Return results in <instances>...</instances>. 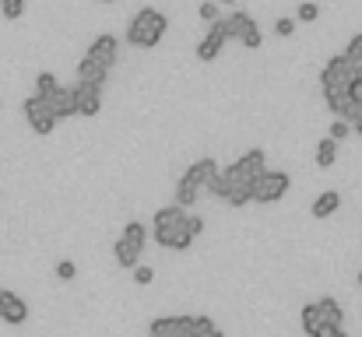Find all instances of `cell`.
Returning a JSON list of instances; mask_svg holds the SVG:
<instances>
[{"instance_id":"6da1fadb","label":"cell","mask_w":362,"mask_h":337,"mask_svg":"<svg viewBox=\"0 0 362 337\" xmlns=\"http://www.w3.org/2000/svg\"><path fill=\"white\" fill-rule=\"evenodd\" d=\"M201 232H204V218L201 214H187L180 204L159 207L155 218H152V239L162 249H173V253H187Z\"/></svg>"},{"instance_id":"7a4b0ae2","label":"cell","mask_w":362,"mask_h":337,"mask_svg":"<svg viewBox=\"0 0 362 337\" xmlns=\"http://www.w3.org/2000/svg\"><path fill=\"white\" fill-rule=\"evenodd\" d=\"M166 29H169V18L159 8H141L127 22V43L134 50H155L166 39Z\"/></svg>"},{"instance_id":"3957f363","label":"cell","mask_w":362,"mask_h":337,"mask_svg":"<svg viewBox=\"0 0 362 337\" xmlns=\"http://www.w3.org/2000/svg\"><path fill=\"white\" fill-rule=\"evenodd\" d=\"M218 172V162L215 158H197L183 176H180V183H176V204L187 211V207H194L197 200H201V190L208 186V179Z\"/></svg>"},{"instance_id":"277c9868","label":"cell","mask_w":362,"mask_h":337,"mask_svg":"<svg viewBox=\"0 0 362 337\" xmlns=\"http://www.w3.org/2000/svg\"><path fill=\"white\" fill-rule=\"evenodd\" d=\"M225 29H229V39L243 43L246 50H260L264 46V32L257 25V18L250 11H229L225 15Z\"/></svg>"},{"instance_id":"5b68a950","label":"cell","mask_w":362,"mask_h":337,"mask_svg":"<svg viewBox=\"0 0 362 337\" xmlns=\"http://www.w3.org/2000/svg\"><path fill=\"white\" fill-rule=\"evenodd\" d=\"M292 186V176L285 169H264L257 179H253V200L257 204H278Z\"/></svg>"},{"instance_id":"8992f818","label":"cell","mask_w":362,"mask_h":337,"mask_svg":"<svg viewBox=\"0 0 362 337\" xmlns=\"http://www.w3.org/2000/svg\"><path fill=\"white\" fill-rule=\"evenodd\" d=\"M351 81H355V64L344 60V53L330 57V60L323 64V71H320V88H323V95H327V92H348Z\"/></svg>"},{"instance_id":"52a82bcc","label":"cell","mask_w":362,"mask_h":337,"mask_svg":"<svg viewBox=\"0 0 362 337\" xmlns=\"http://www.w3.org/2000/svg\"><path fill=\"white\" fill-rule=\"evenodd\" d=\"M22 113H25L29 127H32L39 137H50V134L57 130V120H53V113L46 109V102H43L39 95H29V99L22 102Z\"/></svg>"},{"instance_id":"ba28073f","label":"cell","mask_w":362,"mask_h":337,"mask_svg":"<svg viewBox=\"0 0 362 337\" xmlns=\"http://www.w3.org/2000/svg\"><path fill=\"white\" fill-rule=\"evenodd\" d=\"M225 43H229V29H225V18H218V22L208 25L204 39L197 43V60H204V64L218 60V53L225 50Z\"/></svg>"},{"instance_id":"9c48e42d","label":"cell","mask_w":362,"mask_h":337,"mask_svg":"<svg viewBox=\"0 0 362 337\" xmlns=\"http://www.w3.org/2000/svg\"><path fill=\"white\" fill-rule=\"evenodd\" d=\"M264 169H267V155H264V148H250V151L239 155L232 165H225L229 176H236V179H250V183H253Z\"/></svg>"},{"instance_id":"30bf717a","label":"cell","mask_w":362,"mask_h":337,"mask_svg":"<svg viewBox=\"0 0 362 337\" xmlns=\"http://www.w3.org/2000/svg\"><path fill=\"white\" fill-rule=\"evenodd\" d=\"M190 323H194L190 312H180V316H155V319L148 323V337H190Z\"/></svg>"},{"instance_id":"8fae6325","label":"cell","mask_w":362,"mask_h":337,"mask_svg":"<svg viewBox=\"0 0 362 337\" xmlns=\"http://www.w3.org/2000/svg\"><path fill=\"white\" fill-rule=\"evenodd\" d=\"M71 95H74V113H78V116H99V113H102V88L78 81V85L71 88Z\"/></svg>"},{"instance_id":"7c38bea8","label":"cell","mask_w":362,"mask_h":337,"mask_svg":"<svg viewBox=\"0 0 362 337\" xmlns=\"http://www.w3.org/2000/svg\"><path fill=\"white\" fill-rule=\"evenodd\" d=\"M85 57H92V60H99V64H106V67L113 71L116 60H120V39L109 36V32H102V36H95V39L88 43V53H85Z\"/></svg>"},{"instance_id":"4fadbf2b","label":"cell","mask_w":362,"mask_h":337,"mask_svg":"<svg viewBox=\"0 0 362 337\" xmlns=\"http://www.w3.org/2000/svg\"><path fill=\"white\" fill-rule=\"evenodd\" d=\"M222 176H225V193H222V200H225L229 207H246V204L253 200V183H250V179H236V176H229L225 169H222Z\"/></svg>"},{"instance_id":"5bb4252c","label":"cell","mask_w":362,"mask_h":337,"mask_svg":"<svg viewBox=\"0 0 362 337\" xmlns=\"http://www.w3.org/2000/svg\"><path fill=\"white\" fill-rule=\"evenodd\" d=\"M0 319L8 326H22L29 319V302L18 295V291H8L4 288V305H0Z\"/></svg>"},{"instance_id":"9a60e30c","label":"cell","mask_w":362,"mask_h":337,"mask_svg":"<svg viewBox=\"0 0 362 337\" xmlns=\"http://www.w3.org/2000/svg\"><path fill=\"white\" fill-rule=\"evenodd\" d=\"M43 102H46V109L53 113V120H57V123H60V120H67V116H78V113H74V95H71V88H64V85H60L53 95H46Z\"/></svg>"},{"instance_id":"2e32d148","label":"cell","mask_w":362,"mask_h":337,"mask_svg":"<svg viewBox=\"0 0 362 337\" xmlns=\"http://www.w3.org/2000/svg\"><path fill=\"white\" fill-rule=\"evenodd\" d=\"M78 81L102 88V85L109 81V67L99 64V60H92V57H81V60H78Z\"/></svg>"},{"instance_id":"e0dca14e","label":"cell","mask_w":362,"mask_h":337,"mask_svg":"<svg viewBox=\"0 0 362 337\" xmlns=\"http://www.w3.org/2000/svg\"><path fill=\"white\" fill-rule=\"evenodd\" d=\"M316 309H320V323L323 326H344V309H341L337 298L323 295V298H316Z\"/></svg>"},{"instance_id":"ac0fdd59","label":"cell","mask_w":362,"mask_h":337,"mask_svg":"<svg viewBox=\"0 0 362 337\" xmlns=\"http://www.w3.org/2000/svg\"><path fill=\"white\" fill-rule=\"evenodd\" d=\"M337 207H341V193H337V190H323V193H320V197L313 200V207H309V214L323 221V218H330V214H334Z\"/></svg>"},{"instance_id":"d6986e66","label":"cell","mask_w":362,"mask_h":337,"mask_svg":"<svg viewBox=\"0 0 362 337\" xmlns=\"http://www.w3.org/2000/svg\"><path fill=\"white\" fill-rule=\"evenodd\" d=\"M120 239H123V242H130L138 253H145V246H148V228H145L141 221H127V225H123V232H120Z\"/></svg>"},{"instance_id":"ffe728a7","label":"cell","mask_w":362,"mask_h":337,"mask_svg":"<svg viewBox=\"0 0 362 337\" xmlns=\"http://www.w3.org/2000/svg\"><path fill=\"white\" fill-rule=\"evenodd\" d=\"M113 256H116V263H120L123 270H134V267L141 263V253H138L130 242H123V239H116V242H113Z\"/></svg>"},{"instance_id":"44dd1931","label":"cell","mask_w":362,"mask_h":337,"mask_svg":"<svg viewBox=\"0 0 362 337\" xmlns=\"http://www.w3.org/2000/svg\"><path fill=\"white\" fill-rule=\"evenodd\" d=\"M316 169H334V162H337V141H330V137H323V141H316Z\"/></svg>"},{"instance_id":"7402d4cb","label":"cell","mask_w":362,"mask_h":337,"mask_svg":"<svg viewBox=\"0 0 362 337\" xmlns=\"http://www.w3.org/2000/svg\"><path fill=\"white\" fill-rule=\"evenodd\" d=\"M299 323H302V333H306V337H313V333L323 326V323H320V309H316V302H306V305H302Z\"/></svg>"},{"instance_id":"603a6c76","label":"cell","mask_w":362,"mask_h":337,"mask_svg":"<svg viewBox=\"0 0 362 337\" xmlns=\"http://www.w3.org/2000/svg\"><path fill=\"white\" fill-rule=\"evenodd\" d=\"M190 337H225V333H222V326H218L211 316H194V323H190Z\"/></svg>"},{"instance_id":"cb8c5ba5","label":"cell","mask_w":362,"mask_h":337,"mask_svg":"<svg viewBox=\"0 0 362 337\" xmlns=\"http://www.w3.org/2000/svg\"><path fill=\"white\" fill-rule=\"evenodd\" d=\"M323 102H327V109H330V116H334V120H341V116H344V109L351 106L348 92H327V95H323Z\"/></svg>"},{"instance_id":"d4e9b609","label":"cell","mask_w":362,"mask_h":337,"mask_svg":"<svg viewBox=\"0 0 362 337\" xmlns=\"http://www.w3.org/2000/svg\"><path fill=\"white\" fill-rule=\"evenodd\" d=\"M57 88H60V81H57V74H53V71H39V74H36V95H39V99L53 95Z\"/></svg>"},{"instance_id":"484cf974","label":"cell","mask_w":362,"mask_h":337,"mask_svg":"<svg viewBox=\"0 0 362 337\" xmlns=\"http://www.w3.org/2000/svg\"><path fill=\"white\" fill-rule=\"evenodd\" d=\"M0 15L8 22H18L25 15V0H0Z\"/></svg>"},{"instance_id":"4316f807","label":"cell","mask_w":362,"mask_h":337,"mask_svg":"<svg viewBox=\"0 0 362 337\" xmlns=\"http://www.w3.org/2000/svg\"><path fill=\"white\" fill-rule=\"evenodd\" d=\"M320 18V8L313 4V0H299V8H295V22H316Z\"/></svg>"},{"instance_id":"83f0119b","label":"cell","mask_w":362,"mask_h":337,"mask_svg":"<svg viewBox=\"0 0 362 337\" xmlns=\"http://www.w3.org/2000/svg\"><path fill=\"white\" fill-rule=\"evenodd\" d=\"M344 60H351V64H362V32L348 39V46H344Z\"/></svg>"},{"instance_id":"f1b7e54d","label":"cell","mask_w":362,"mask_h":337,"mask_svg":"<svg viewBox=\"0 0 362 337\" xmlns=\"http://www.w3.org/2000/svg\"><path fill=\"white\" fill-rule=\"evenodd\" d=\"M274 36L278 39H292L295 36V18H278L274 22Z\"/></svg>"},{"instance_id":"f546056e","label":"cell","mask_w":362,"mask_h":337,"mask_svg":"<svg viewBox=\"0 0 362 337\" xmlns=\"http://www.w3.org/2000/svg\"><path fill=\"white\" fill-rule=\"evenodd\" d=\"M204 193H211V197H218L222 200V193H225V176H222V169L208 179V186H204Z\"/></svg>"},{"instance_id":"4dcf8cb0","label":"cell","mask_w":362,"mask_h":337,"mask_svg":"<svg viewBox=\"0 0 362 337\" xmlns=\"http://www.w3.org/2000/svg\"><path fill=\"white\" fill-rule=\"evenodd\" d=\"M152 281H155V270H152L148 263H138V267H134V284L145 288V284H152Z\"/></svg>"},{"instance_id":"1f68e13d","label":"cell","mask_w":362,"mask_h":337,"mask_svg":"<svg viewBox=\"0 0 362 337\" xmlns=\"http://www.w3.org/2000/svg\"><path fill=\"white\" fill-rule=\"evenodd\" d=\"M197 15H201V22H218V4H215V0H204V4L197 8Z\"/></svg>"},{"instance_id":"d6a6232c","label":"cell","mask_w":362,"mask_h":337,"mask_svg":"<svg viewBox=\"0 0 362 337\" xmlns=\"http://www.w3.org/2000/svg\"><path fill=\"white\" fill-rule=\"evenodd\" d=\"M348 134H351V123H344V120H334V123H330V134H327V137H330V141H344Z\"/></svg>"},{"instance_id":"836d02e7","label":"cell","mask_w":362,"mask_h":337,"mask_svg":"<svg viewBox=\"0 0 362 337\" xmlns=\"http://www.w3.org/2000/svg\"><path fill=\"white\" fill-rule=\"evenodd\" d=\"M57 277H60V281H74V277H78L74 260H60V263H57Z\"/></svg>"},{"instance_id":"e575fe53","label":"cell","mask_w":362,"mask_h":337,"mask_svg":"<svg viewBox=\"0 0 362 337\" xmlns=\"http://www.w3.org/2000/svg\"><path fill=\"white\" fill-rule=\"evenodd\" d=\"M313 337H348V330L344 326H320Z\"/></svg>"},{"instance_id":"d590c367","label":"cell","mask_w":362,"mask_h":337,"mask_svg":"<svg viewBox=\"0 0 362 337\" xmlns=\"http://www.w3.org/2000/svg\"><path fill=\"white\" fill-rule=\"evenodd\" d=\"M348 99H355V102H362V78H355V81L348 85Z\"/></svg>"},{"instance_id":"8d00e7d4","label":"cell","mask_w":362,"mask_h":337,"mask_svg":"<svg viewBox=\"0 0 362 337\" xmlns=\"http://www.w3.org/2000/svg\"><path fill=\"white\" fill-rule=\"evenodd\" d=\"M351 130H358V137H362V120H358V123H355V127H351Z\"/></svg>"},{"instance_id":"74e56055","label":"cell","mask_w":362,"mask_h":337,"mask_svg":"<svg viewBox=\"0 0 362 337\" xmlns=\"http://www.w3.org/2000/svg\"><path fill=\"white\" fill-rule=\"evenodd\" d=\"M218 4H225V8H232V4H236V0H218Z\"/></svg>"},{"instance_id":"f35d334b","label":"cell","mask_w":362,"mask_h":337,"mask_svg":"<svg viewBox=\"0 0 362 337\" xmlns=\"http://www.w3.org/2000/svg\"><path fill=\"white\" fill-rule=\"evenodd\" d=\"M0 305H4V288H0Z\"/></svg>"},{"instance_id":"ab89813d","label":"cell","mask_w":362,"mask_h":337,"mask_svg":"<svg viewBox=\"0 0 362 337\" xmlns=\"http://www.w3.org/2000/svg\"><path fill=\"white\" fill-rule=\"evenodd\" d=\"M358 288H362V270H358Z\"/></svg>"},{"instance_id":"60d3db41","label":"cell","mask_w":362,"mask_h":337,"mask_svg":"<svg viewBox=\"0 0 362 337\" xmlns=\"http://www.w3.org/2000/svg\"><path fill=\"white\" fill-rule=\"evenodd\" d=\"M106 4H116V0H106Z\"/></svg>"}]
</instances>
